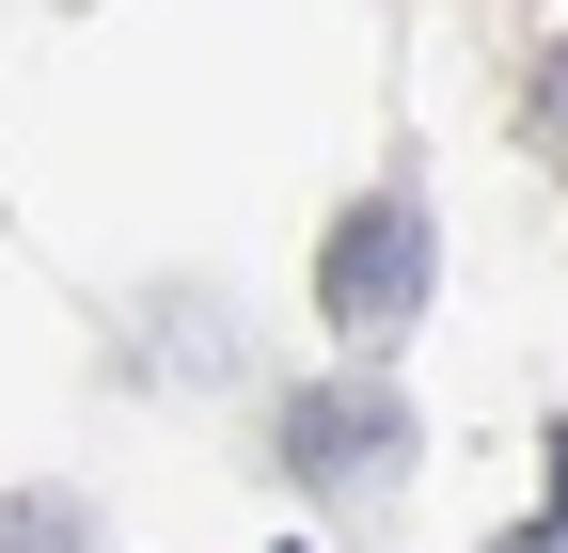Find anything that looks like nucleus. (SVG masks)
Instances as JSON below:
<instances>
[{
  "instance_id": "f257e3e1",
  "label": "nucleus",
  "mask_w": 568,
  "mask_h": 553,
  "mask_svg": "<svg viewBox=\"0 0 568 553\" xmlns=\"http://www.w3.org/2000/svg\"><path fill=\"white\" fill-rule=\"evenodd\" d=\"M316 301H332V332H364V349L426 316V205H410V190H364V205L332 222V253H316Z\"/></svg>"
},
{
  "instance_id": "f03ea898",
  "label": "nucleus",
  "mask_w": 568,
  "mask_h": 553,
  "mask_svg": "<svg viewBox=\"0 0 568 553\" xmlns=\"http://www.w3.org/2000/svg\"><path fill=\"white\" fill-rule=\"evenodd\" d=\"M284 474L301 491H395L410 474V411L395 395H284Z\"/></svg>"
},
{
  "instance_id": "7ed1b4c3",
  "label": "nucleus",
  "mask_w": 568,
  "mask_h": 553,
  "mask_svg": "<svg viewBox=\"0 0 568 553\" xmlns=\"http://www.w3.org/2000/svg\"><path fill=\"white\" fill-rule=\"evenodd\" d=\"M506 553H568V428H552V522H537V537H506Z\"/></svg>"
}]
</instances>
